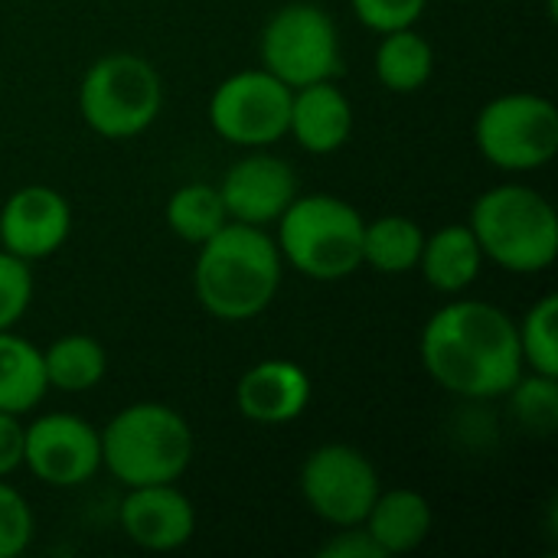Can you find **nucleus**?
I'll list each match as a JSON object with an SVG mask.
<instances>
[{
    "instance_id": "4",
    "label": "nucleus",
    "mask_w": 558,
    "mask_h": 558,
    "mask_svg": "<svg viewBox=\"0 0 558 558\" xmlns=\"http://www.w3.org/2000/svg\"><path fill=\"white\" fill-rule=\"evenodd\" d=\"M468 226L484 258L497 262L513 275H536L556 262V206L533 186L504 183L481 193Z\"/></svg>"
},
{
    "instance_id": "15",
    "label": "nucleus",
    "mask_w": 558,
    "mask_h": 558,
    "mask_svg": "<svg viewBox=\"0 0 558 558\" xmlns=\"http://www.w3.org/2000/svg\"><path fill=\"white\" fill-rule=\"evenodd\" d=\"M311 376L291 360L255 363L235 386L239 412L255 425H284L311 405Z\"/></svg>"
},
{
    "instance_id": "25",
    "label": "nucleus",
    "mask_w": 558,
    "mask_h": 558,
    "mask_svg": "<svg viewBox=\"0 0 558 558\" xmlns=\"http://www.w3.org/2000/svg\"><path fill=\"white\" fill-rule=\"evenodd\" d=\"M513 412L517 418L533 428V432H553L558 422V379H549V376H536L533 379H517L513 389Z\"/></svg>"
},
{
    "instance_id": "6",
    "label": "nucleus",
    "mask_w": 558,
    "mask_h": 558,
    "mask_svg": "<svg viewBox=\"0 0 558 558\" xmlns=\"http://www.w3.org/2000/svg\"><path fill=\"white\" fill-rule=\"evenodd\" d=\"M163 105L157 69L134 52H108L85 72L78 85V111L85 124L108 137L128 141L147 131Z\"/></svg>"
},
{
    "instance_id": "1",
    "label": "nucleus",
    "mask_w": 558,
    "mask_h": 558,
    "mask_svg": "<svg viewBox=\"0 0 558 558\" xmlns=\"http://www.w3.org/2000/svg\"><path fill=\"white\" fill-rule=\"evenodd\" d=\"M422 366L448 392L497 399L523 376L517 320L487 301H451L422 330Z\"/></svg>"
},
{
    "instance_id": "23",
    "label": "nucleus",
    "mask_w": 558,
    "mask_h": 558,
    "mask_svg": "<svg viewBox=\"0 0 558 558\" xmlns=\"http://www.w3.org/2000/svg\"><path fill=\"white\" fill-rule=\"evenodd\" d=\"M229 222L219 186L213 183H186L167 199V226L177 239L190 245H203Z\"/></svg>"
},
{
    "instance_id": "16",
    "label": "nucleus",
    "mask_w": 558,
    "mask_h": 558,
    "mask_svg": "<svg viewBox=\"0 0 558 558\" xmlns=\"http://www.w3.org/2000/svg\"><path fill=\"white\" fill-rule=\"evenodd\" d=\"M353 131V105L343 88L327 82H311L291 92L288 134L311 154H333L350 141Z\"/></svg>"
},
{
    "instance_id": "14",
    "label": "nucleus",
    "mask_w": 558,
    "mask_h": 558,
    "mask_svg": "<svg viewBox=\"0 0 558 558\" xmlns=\"http://www.w3.org/2000/svg\"><path fill=\"white\" fill-rule=\"evenodd\" d=\"M118 520L124 536L150 553H173L186 546L196 533V510L190 497L173 484L128 487Z\"/></svg>"
},
{
    "instance_id": "26",
    "label": "nucleus",
    "mask_w": 558,
    "mask_h": 558,
    "mask_svg": "<svg viewBox=\"0 0 558 558\" xmlns=\"http://www.w3.org/2000/svg\"><path fill=\"white\" fill-rule=\"evenodd\" d=\"M29 301H33L29 262L0 248V330H13V324L26 314Z\"/></svg>"
},
{
    "instance_id": "5",
    "label": "nucleus",
    "mask_w": 558,
    "mask_h": 558,
    "mask_svg": "<svg viewBox=\"0 0 558 558\" xmlns=\"http://www.w3.org/2000/svg\"><path fill=\"white\" fill-rule=\"evenodd\" d=\"M363 226L356 206L330 193L294 196L278 216V252L304 278L340 281L363 265Z\"/></svg>"
},
{
    "instance_id": "13",
    "label": "nucleus",
    "mask_w": 558,
    "mask_h": 558,
    "mask_svg": "<svg viewBox=\"0 0 558 558\" xmlns=\"http://www.w3.org/2000/svg\"><path fill=\"white\" fill-rule=\"evenodd\" d=\"M219 196L232 222L265 229L268 222H278V216L294 203L298 177L281 157L252 154L229 167L219 183Z\"/></svg>"
},
{
    "instance_id": "11",
    "label": "nucleus",
    "mask_w": 558,
    "mask_h": 558,
    "mask_svg": "<svg viewBox=\"0 0 558 558\" xmlns=\"http://www.w3.org/2000/svg\"><path fill=\"white\" fill-rule=\"evenodd\" d=\"M23 464L49 487H82L101 468V438L85 418L52 412L23 428Z\"/></svg>"
},
{
    "instance_id": "9",
    "label": "nucleus",
    "mask_w": 558,
    "mask_h": 558,
    "mask_svg": "<svg viewBox=\"0 0 558 558\" xmlns=\"http://www.w3.org/2000/svg\"><path fill=\"white\" fill-rule=\"evenodd\" d=\"M291 92L268 69L235 72L213 92L209 124L235 147H268L288 134Z\"/></svg>"
},
{
    "instance_id": "2",
    "label": "nucleus",
    "mask_w": 558,
    "mask_h": 558,
    "mask_svg": "<svg viewBox=\"0 0 558 558\" xmlns=\"http://www.w3.org/2000/svg\"><path fill=\"white\" fill-rule=\"evenodd\" d=\"M196 248L193 288L213 317L239 324L271 307L281 284V252L262 226L229 219Z\"/></svg>"
},
{
    "instance_id": "3",
    "label": "nucleus",
    "mask_w": 558,
    "mask_h": 558,
    "mask_svg": "<svg viewBox=\"0 0 558 558\" xmlns=\"http://www.w3.org/2000/svg\"><path fill=\"white\" fill-rule=\"evenodd\" d=\"M101 438V464L124 487L177 484L193 461V428L163 402H134L121 409Z\"/></svg>"
},
{
    "instance_id": "18",
    "label": "nucleus",
    "mask_w": 558,
    "mask_h": 558,
    "mask_svg": "<svg viewBox=\"0 0 558 558\" xmlns=\"http://www.w3.org/2000/svg\"><path fill=\"white\" fill-rule=\"evenodd\" d=\"M481 265H484V252L471 226H445L435 235H425L418 271L435 291L458 294L471 288L481 275Z\"/></svg>"
},
{
    "instance_id": "8",
    "label": "nucleus",
    "mask_w": 558,
    "mask_h": 558,
    "mask_svg": "<svg viewBox=\"0 0 558 558\" xmlns=\"http://www.w3.org/2000/svg\"><path fill=\"white\" fill-rule=\"evenodd\" d=\"M262 69L288 88L327 82L340 72V33L317 3H288L262 29Z\"/></svg>"
},
{
    "instance_id": "21",
    "label": "nucleus",
    "mask_w": 558,
    "mask_h": 558,
    "mask_svg": "<svg viewBox=\"0 0 558 558\" xmlns=\"http://www.w3.org/2000/svg\"><path fill=\"white\" fill-rule=\"evenodd\" d=\"M425 229L409 216H379L363 226V265L379 275H405L418 268Z\"/></svg>"
},
{
    "instance_id": "30",
    "label": "nucleus",
    "mask_w": 558,
    "mask_h": 558,
    "mask_svg": "<svg viewBox=\"0 0 558 558\" xmlns=\"http://www.w3.org/2000/svg\"><path fill=\"white\" fill-rule=\"evenodd\" d=\"M23 464V425L16 415L0 412V477L13 474Z\"/></svg>"
},
{
    "instance_id": "10",
    "label": "nucleus",
    "mask_w": 558,
    "mask_h": 558,
    "mask_svg": "<svg viewBox=\"0 0 558 558\" xmlns=\"http://www.w3.org/2000/svg\"><path fill=\"white\" fill-rule=\"evenodd\" d=\"M379 474L373 461L350 445H324L307 454L301 468V494L314 517L330 526H356L379 497Z\"/></svg>"
},
{
    "instance_id": "20",
    "label": "nucleus",
    "mask_w": 558,
    "mask_h": 558,
    "mask_svg": "<svg viewBox=\"0 0 558 558\" xmlns=\"http://www.w3.org/2000/svg\"><path fill=\"white\" fill-rule=\"evenodd\" d=\"M432 72H435V49L422 33H415L412 26L383 33V43L376 49V78L389 92L396 95L418 92L432 78Z\"/></svg>"
},
{
    "instance_id": "24",
    "label": "nucleus",
    "mask_w": 558,
    "mask_h": 558,
    "mask_svg": "<svg viewBox=\"0 0 558 558\" xmlns=\"http://www.w3.org/2000/svg\"><path fill=\"white\" fill-rule=\"evenodd\" d=\"M523 366L536 376L558 379V294H543L517 324Z\"/></svg>"
},
{
    "instance_id": "17",
    "label": "nucleus",
    "mask_w": 558,
    "mask_h": 558,
    "mask_svg": "<svg viewBox=\"0 0 558 558\" xmlns=\"http://www.w3.org/2000/svg\"><path fill=\"white\" fill-rule=\"evenodd\" d=\"M363 526L386 558L405 556L428 539L432 504L418 490H379Z\"/></svg>"
},
{
    "instance_id": "22",
    "label": "nucleus",
    "mask_w": 558,
    "mask_h": 558,
    "mask_svg": "<svg viewBox=\"0 0 558 558\" xmlns=\"http://www.w3.org/2000/svg\"><path fill=\"white\" fill-rule=\"evenodd\" d=\"M108 356L105 347L95 337L85 333H69L59 337L43 350V373L52 389L62 392H85L105 379Z\"/></svg>"
},
{
    "instance_id": "7",
    "label": "nucleus",
    "mask_w": 558,
    "mask_h": 558,
    "mask_svg": "<svg viewBox=\"0 0 558 558\" xmlns=\"http://www.w3.org/2000/svg\"><path fill=\"white\" fill-rule=\"evenodd\" d=\"M474 141L497 170H539L558 154L556 105L533 92L500 95L481 108L474 121Z\"/></svg>"
},
{
    "instance_id": "12",
    "label": "nucleus",
    "mask_w": 558,
    "mask_h": 558,
    "mask_svg": "<svg viewBox=\"0 0 558 558\" xmlns=\"http://www.w3.org/2000/svg\"><path fill=\"white\" fill-rule=\"evenodd\" d=\"M69 229L72 209L52 186H23L0 209V248L23 262H39L59 252Z\"/></svg>"
},
{
    "instance_id": "29",
    "label": "nucleus",
    "mask_w": 558,
    "mask_h": 558,
    "mask_svg": "<svg viewBox=\"0 0 558 558\" xmlns=\"http://www.w3.org/2000/svg\"><path fill=\"white\" fill-rule=\"evenodd\" d=\"M320 558H386V553L373 543V536L366 533L363 523L356 526H340V533L333 539H327L320 546Z\"/></svg>"
},
{
    "instance_id": "27",
    "label": "nucleus",
    "mask_w": 558,
    "mask_h": 558,
    "mask_svg": "<svg viewBox=\"0 0 558 558\" xmlns=\"http://www.w3.org/2000/svg\"><path fill=\"white\" fill-rule=\"evenodd\" d=\"M29 543H33V510L0 477V558L23 556Z\"/></svg>"
},
{
    "instance_id": "28",
    "label": "nucleus",
    "mask_w": 558,
    "mask_h": 558,
    "mask_svg": "<svg viewBox=\"0 0 558 558\" xmlns=\"http://www.w3.org/2000/svg\"><path fill=\"white\" fill-rule=\"evenodd\" d=\"M350 3H353V13L360 16V23L376 33L415 26V20L428 7V0H350Z\"/></svg>"
},
{
    "instance_id": "19",
    "label": "nucleus",
    "mask_w": 558,
    "mask_h": 558,
    "mask_svg": "<svg viewBox=\"0 0 558 558\" xmlns=\"http://www.w3.org/2000/svg\"><path fill=\"white\" fill-rule=\"evenodd\" d=\"M46 389L43 350L13 330H0V412L23 415L46 396Z\"/></svg>"
}]
</instances>
